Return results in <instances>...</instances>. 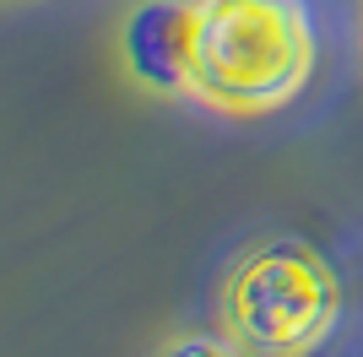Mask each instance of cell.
<instances>
[{
    "mask_svg": "<svg viewBox=\"0 0 363 357\" xmlns=\"http://www.w3.org/2000/svg\"><path fill=\"white\" fill-rule=\"evenodd\" d=\"M168 357H244V352L228 341V336H217V341H184V346H174Z\"/></svg>",
    "mask_w": 363,
    "mask_h": 357,
    "instance_id": "3957f363",
    "label": "cell"
},
{
    "mask_svg": "<svg viewBox=\"0 0 363 357\" xmlns=\"http://www.w3.org/2000/svg\"><path fill=\"white\" fill-rule=\"evenodd\" d=\"M342 319V276L315 244L272 238L217 282V330L244 357H309Z\"/></svg>",
    "mask_w": 363,
    "mask_h": 357,
    "instance_id": "7a4b0ae2",
    "label": "cell"
},
{
    "mask_svg": "<svg viewBox=\"0 0 363 357\" xmlns=\"http://www.w3.org/2000/svg\"><path fill=\"white\" fill-rule=\"evenodd\" d=\"M315 76L303 0H179V92L217 114H277Z\"/></svg>",
    "mask_w": 363,
    "mask_h": 357,
    "instance_id": "6da1fadb",
    "label": "cell"
}]
</instances>
